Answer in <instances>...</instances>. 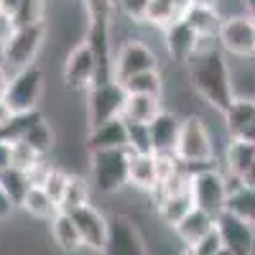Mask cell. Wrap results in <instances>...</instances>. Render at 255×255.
Returning <instances> with one entry per match:
<instances>
[{
    "label": "cell",
    "instance_id": "obj_27",
    "mask_svg": "<svg viewBox=\"0 0 255 255\" xmlns=\"http://www.w3.org/2000/svg\"><path fill=\"white\" fill-rule=\"evenodd\" d=\"M186 8H189V0H151L145 23H151L156 28H166L168 23L179 20Z\"/></svg>",
    "mask_w": 255,
    "mask_h": 255
},
{
    "label": "cell",
    "instance_id": "obj_6",
    "mask_svg": "<svg viewBox=\"0 0 255 255\" xmlns=\"http://www.w3.org/2000/svg\"><path fill=\"white\" fill-rule=\"evenodd\" d=\"M125 87L118 79L108 82H95L87 90V128L102 125L108 120L120 118L123 105H125Z\"/></svg>",
    "mask_w": 255,
    "mask_h": 255
},
{
    "label": "cell",
    "instance_id": "obj_10",
    "mask_svg": "<svg viewBox=\"0 0 255 255\" xmlns=\"http://www.w3.org/2000/svg\"><path fill=\"white\" fill-rule=\"evenodd\" d=\"M102 255H148L145 240L140 235L138 225L128 215H113L108 240H105Z\"/></svg>",
    "mask_w": 255,
    "mask_h": 255
},
{
    "label": "cell",
    "instance_id": "obj_17",
    "mask_svg": "<svg viewBox=\"0 0 255 255\" xmlns=\"http://www.w3.org/2000/svg\"><path fill=\"white\" fill-rule=\"evenodd\" d=\"M215 225H217V220L212 215H207V212L199 209V207H191L171 230H174L176 240L184 248H189V245H197L199 240H204L209 232H215Z\"/></svg>",
    "mask_w": 255,
    "mask_h": 255
},
{
    "label": "cell",
    "instance_id": "obj_16",
    "mask_svg": "<svg viewBox=\"0 0 255 255\" xmlns=\"http://www.w3.org/2000/svg\"><path fill=\"white\" fill-rule=\"evenodd\" d=\"M222 118H225V128L230 138L255 143V100L235 97L230 102V108L222 113Z\"/></svg>",
    "mask_w": 255,
    "mask_h": 255
},
{
    "label": "cell",
    "instance_id": "obj_35",
    "mask_svg": "<svg viewBox=\"0 0 255 255\" xmlns=\"http://www.w3.org/2000/svg\"><path fill=\"white\" fill-rule=\"evenodd\" d=\"M44 156H38L33 148L23 140H18V143H10V166L15 168H23V171H28V168H33Z\"/></svg>",
    "mask_w": 255,
    "mask_h": 255
},
{
    "label": "cell",
    "instance_id": "obj_23",
    "mask_svg": "<svg viewBox=\"0 0 255 255\" xmlns=\"http://www.w3.org/2000/svg\"><path fill=\"white\" fill-rule=\"evenodd\" d=\"M130 151V148H128ZM128 184L140 189V191H151L158 184V168H156V153H133L130 151V163H128Z\"/></svg>",
    "mask_w": 255,
    "mask_h": 255
},
{
    "label": "cell",
    "instance_id": "obj_46",
    "mask_svg": "<svg viewBox=\"0 0 255 255\" xmlns=\"http://www.w3.org/2000/svg\"><path fill=\"white\" fill-rule=\"evenodd\" d=\"M217 255H232V253H230V250H225V248H222V250H220V253H217Z\"/></svg>",
    "mask_w": 255,
    "mask_h": 255
},
{
    "label": "cell",
    "instance_id": "obj_4",
    "mask_svg": "<svg viewBox=\"0 0 255 255\" xmlns=\"http://www.w3.org/2000/svg\"><path fill=\"white\" fill-rule=\"evenodd\" d=\"M128 163L130 151L128 148H110V151L90 153V184L92 191L100 194H118L128 186Z\"/></svg>",
    "mask_w": 255,
    "mask_h": 255
},
{
    "label": "cell",
    "instance_id": "obj_42",
    "mask_svg": "<svg viewBox=\"0 0 255 255\" xmlns=\"http://www.w3.org/2000/svg\"><path fill=\"white\" fill-rule=\"evenodd\" d=\"M10 166V143L0 140V171Z\"/></svg>",
    "mask_w": 255,
    "mask_h": 255
},
{
    "label": "cell",
    "instance_id": "obj_18",
    "mask_svg": "<svg viewBox=\"0 0 255 255\" xmlns=\"http://www.w3.org/2000/svg\"><path fill=\"white\" fill-rule=\"evenodd\" d=\"M84 143H87L90 153L110 151V148H128V123L123 118H115L102 125H95V128H90Z\"/></svg>",
    "mask_w": 255,
    "mask_h": 255
},
{
    "label": "cell",
    "instance_id": "obj_21",
    "mask_svg": "<svg viewBox=\"0 0 255 255\" xmlns=\"http://www.w3.org/2000/svg\"><path fill=\"white\" fill-rule=\"evenodd\" d=\"M181 18L199 33L202 41H217V33H220L225 15L217 5H189Z\"/></svg>",
    "mask_w": 255,
    "mask_h": 255
},
{
    "label": "cell",
    "instance_id": "obj_39",
    "mask_svg": "<svg viewBox=\"0 0 255 255\" xmlns=\"http://www.w3.org/2000/svg\"><path fill=\"white\" fill-rule=\"evenodd\" d=\"M13 209H15V202L5 194V189L0 186V220H8L13 215Z\"/></svg>",
    "mask_w": 255,
    "mask_h": 255
},
{
    "label": "cell",
    "instance_id": "obj_36",
    "mask_svg": "<svg viewBox=\"0 0 255 255\" xmlns=\"http://www.w3.org/2000/svg\"><path fill=\"white\" fill-rule=\"evenodd\" d=\"M67 179H69V174L64 171V168H59V166H51V171L46 174V179H44V186L46 189V194L59 204L61 202V197H64V189H67Z\"/></svg>",
    "mask_w": 255,
    "mask_h": 255
},
{
    "label": "cell",
    "instance_id": "obj_43",
    "mask_svg": "<svg viewBox=\"0 0 255 255\" xmlns=\"http://www.w3.org/2000/svg\"><path fill=\"white\" fill-rule=\"evenodd\" d=\"M240 3H243V13L250 20H255V0H240Z\"/></svg>",
    "mask_w": 255,
    "mask_h": 255
},
{
    "label": "cell",
    "instance_id": "obj_8",
    "mask_svg": "<svg viewBox=\"0 0 255 255\" xmlns=\"http://www.w3.org/2000/svg\"><path fill=\"white\" fill-rule=\"evenodd\" d=\"M41 95H44V72H41L36 64L33 67L20 69V72H13L10 87L5 92V100L10 102V108L15 113L38 110Z\"/></svg>",
    "mask_w": 255,
    "mask_h": 255
},
{
    "label": "cell",
    "instance_id": "obj_9",
    "mask_svg": "<svg viewBox=\"0 0 255 255\" xmlns=\"http://www.w3.org/2000/svg\"><path fill=\"white\" fill-rule=\"evenodd\" d=\"M158 69V56L156 51L140 38H128L120 44V49L115 51V67H113V77L118 82H125L128 77L140 74V72H151Z\"/></svg>",
    "mask_w": 255,
    "mask_h": 255
},
{
    "label": "cell",
    "instance_id": "obj_32",
    "mask_svg": "<svg viewBox=\"0 0 255 255\" xmlns=\"http://www.w3.org/2000/svg\"><path fill=\"white\" fill-rule=\"evenodd\" d=\"M54 140H56V135H54V130H51V125L46 123V118H41L31 130H28V135L23 138V143H28L33 151L38 153V156H49L51 153V148H54Z\"/></svg>",
    "mask_w": 255,
    "mask_h": 255
},
{
    "label": "cell",
    "instance_id": "obj_31",
    "mask_svg": "<svg viewBox=\"0 0 255 255\" xmlns=\"http://www.w3.org/2000/svg\"><path fill=\"white\" fill-rule=\"evenodd\" d=\"M0 186L5 189V194L15 202V207L20 204V199L26 197V191L33 186L31 184V179H28V174L23 171V168H15V166H8V168H3L0 171Z\"/></svg>",
    "mask_w": 255,
    "mask_h": 255
},
{
    "label": "cell",
    "instance_id": "obj_44",
    "mask_svg": "<svg viewBox=\"0 0 255 255\" xmlns=\"http://www.w3.org/2000/svg\"><path fill=\"white\" fill-rule=\"evenodd\" d=\"M189 5H217V0H189Z\"/></svg>",
    "mask_w": 255,
    "mask_h": 255
},
{
    "label": "cell",
    "instance_id": "obj_13",
    "mask_svg": "<svg viewBox=\"0 0 255 255\" xmlns=\"http://www.w3.org/2000/svg\"><path fill=\"white\" fill-rule=\"evenodd\" d=\"M69 215H72L79 235H82V245L87 250L102 253L105 240H108V230H110V217H105L92 202L74 209V212H69Z\"/></svg>",
    "mask_w": 255,
    "mask_h": 255
},
{
    "label": "cell",
    "instance_id": "obj_20",
    "mask_svg": "<svg viewBox=\"0 0 255 255\" xmlns=\"http://www.w3.org/2000/svg\"><path fill=\"white\" fill-rule=\"evenodd\" d=\"M179 128H181V118L176 113H171V110H163L151 125H148L153 153H174L176 151Z\"/></svg>",
    "mask_w": 255,
    "mask_h": 255
},
{
    "label": "cell",
    "instance_id": "obj_40",
    "mask_svg": "<svg viewBox=\"0 0 255 255\" xmlns=\"http://www.w3.org/2000/svg\"><path fill=\"white\" fill-rule=\"evenodd\" d=\"M10 77H13V72L5 67V64H0V97H5V92L10 87Z\"/></svg>",
    "mask_w": 255,
    "mask_h": 255
},
{
    "label": "cell",
    "instance_id": "obj_41",
    "mask_svg": "<svg viewBox=\"0 0 255 255\" xmlns=\"http://www.w3.org/2000/svg\"><path fill=\"white\" fill-rule=\"evenodd\" d=\"M13 115H15V110L10 108V102H8L5 97H0V128H3V125H5V123H8Z\"/></svg>",
    "mask_w": 255,
    "mask_h": 255
},
{
    "label": "cell",
    "instance_id": "obj_5",
    "mask_svg": "<svg viewBox=\"0 0 255 255\" xmlns=\"http://www.w3.org/2000/svg\"><path fill=\"white\" fill-rule=\"evenodd\" d=\"M189 189H191L194 207L204 209L207 215H212L215 220L227 209L230 184H227L225 171H220L217 166H207V168L194 171L191 174V181H189Z\"/></svg>",
    "mask_w": 255,
    "mask_h": 255
},
{
    "label": "cell",
    "instance_id": "obj_47",
    "mask_svg": "<svg viewBox=\"0 0 255 255\" xmlns=\"http://www.w3.org/2000/svg\"><path fill=\"white\" fill-rule=\"evenodd\" d=\"M250 255H255V245H253V250H250Z\"/></svg>",
    "mask_w": 255,
    "mask_h": 255
},
{
    "label": "cell",
    "instance_id": "obj_14",
    "mask_svg": "<svg viewBox=\"0 0 255 255\" xmlns=\"http://www.w3.org/2000/svg\"><path fill=\"white\" fill-rule=\"evenodd\" d=\"M161 31H163V44H166L168 56H171L174 61H179V64H186L191 56H194L207 44V41H202L199 33L191 28L184 18L174 20V23H168Z\"/></svg>",
    "mask_w": 255,
    "mask_h": 255
},
{
    "label": "cell",
    "instance_id": "obj_22",
    "mask_svg": "<svg viewBox=\"0 0 255 255\" xmlns=\"http://www.w3.org/2000/svg\"><path fill=\"white\" fill-rule=\"evenodd\" d=\"M161 113H163L161 97H156V95H125V105H123L120 118L125 123L151 125Z\"/></svg>",
    "mask_w": 255,
    "mask_h": 255
},
{
    "label": "cell",
    "instance_id": "obj_38",
    "mask_svg": "<svg viewBox=\"0 0 255 255\" xmlns=\"http://www.w3.org/2000/svg\"><path fill=\"white\" fill-rule=\"evenodd\" d=\"M220 250H222V240H220L217 227H215V232H209V235L204 240H199L197 245L184 248V255H217Z\"/></svg>",
    "mask_w": 255,
    "mask_h": 255
},
{
    "label": "cell",
    "instance_id": "obj_29",
    "mask_svg": "<svg viewBox=\"0 0 255 255\" xmlns=\"http://www.w3.org/2000/svg\"><path fill=\"white\" fill-rule=\"evenodd\" d=\"M128 95H156L161 97L163 95V77H161V69H151V72H140V74H133L128 77L125 82H120Z\"/></svg>",
    "mask_w": 255,
    "mask_h": 255
},
{
    "label": "cell",
    "instance_id": "obj_24",
    "mask_svg": "<svg viewBox=\"0 0 255 255\" xmlns=\"http://www.w3.org/2000/svg\"><path fill=\"white\" fill-rule=\"evenodd\" d=\"M49 227H51V240H54V245H56L61 253L72 255V253L84 250L82 235H79V230H77V225H74V220H72L69 212H61V209H59L56 215H54V220L49 222Z\"/></svg>",
    "mask_w": 255,
    "mask_h": 255
},
{
    "label": "cell",
    "instance_id": "obj_33",
    "mask_svg": "<svg viewBox=\"0 0 255 255\" xmlns=\"http://www.w3.org/2000/svg\"><path fill=\"white\" fill-rule=\"evenodd\" d=\"M87 23H115L118 0H82Z\"/></svg>",
    "mask_w": 255,
    "mask_h": 255
},
{
    "label": "cell",
    "instance_id": "obj_12",
    "mask_svg": "<svg viewBox=\"0 0 255 255\" xmlns=\"http://www.w3.org/2000/svg\"><path fill=\"white\" fill-rule=\"evenodd\" d=\"M215 227H217V235H220L225 250H230L232 255H250V250L255 245V227L250 222H245L243 217L225 209L217 217Z\"/></svg>",
    "mask_w": 255,
    "mask_h": 255
},
{
    "label": "cell",
    "instance_id": "obj_25",
    "mask_svg": "<svg viewBox=\"0 0 255 255\" xmlns=\"http://www.w3.org/2000/svg\"><path fill=\"white\" fill-rule=\"evenodd\" d=\"M18 207L23 209L28 217L41 220V222H51L54 215L59 212V204L46 194V189H44V186H31V189L26 191V197L20 199Z\"/></svg>",
    "mask_w": 255,
    "mask_h": 255
},
{
    "label": "cell",
    "instance_id": "obj_34",
    "mask_svg": "<svg viewBox=\"0 0 255 255\" xmlns=\"http://www.w3.org/2000/svg\"><path fill=\"white\" fill-rule=\"evenodd\" d=\"M128 148H130L133 153H153L151 130H148V125L128 123Z\"/></svg>",
    "mask_w": 255,
    "mask_h": 255
},
{
    "label": "cell",
    "instance_id": "obj_45",
    "mask_svg": "<svg viewBox=\"0 0 255 255\" xmlns=\"http://www.w3.org/2000/svg\"><path fill=\"white\" fill-rule=\"evenodd\" d=\"M0 64H3V38H0Z\"/></svg>",
    "mask_w": 255,
    "mask_h": 255
},
{
    "label": "cell",
    "instance_id": "obj_30",
    "mask_svg": "<svg viewBox=\"0 0 255 255\" xmlns=\"http://www.w3.org/2000/svg\"><path fill=\"white\" fill-rule=\"evenodd\" d=\"M227 209L232 215L243 217L245 222H250L255 227V186H238L230 191V202H227Z\"/></svg>",
    "mask_w": 255,
    "mask_h": 255
},
{
    "label": "cell",
    "instance_id": "obj_3",
    "mask_svg": "<svg viewBox=\"0 0 255 255\" xmlns=\"http://www.w3.org/2000/svg\"><path fill=\"white\" fill-rule=\"evenodd\" d=\"M44 41H46V20L10 26L8 33L3 36V64L10 72L33 67Z\"/></svg>",
    "mask_w": 255,
    "mask_h": 255
},
{
    "label": "cell",
    "instance_id": "obj_15",
    "mask_svg": "<svg viewBox=\"0 0 255 255\" xmlns=\"http://www.w3.org/2000/svg\"><path fill=\"white\" fill-rule=\"evenodd\" d=\"M225 174L245 186H255V143L230 138L225 151Z\"/></svg>",
    "mask_w": 255,
    "mask_h": 255
},
{
    "label": "cell",
    "instance_id": "obj_28",
    "mask_svg": "<svg viewBox=\"0 0 255 255\" xmlns=\"http://www.w3.org/2000/svg\"><path fill=\"white\" fill-rule=\"evenodd\" d=\"M44 118V113L41 110H31V113H15L3 128H0V140H5V143H18V140H23L28 135L31 128Z\"/></svg>",
    "mask_w": 255,
    "mask_h": 255
},
{
    "label": "cell",
    "instance_id": "obj_19",
    "mask_svg": "<svg viewBox=\"0 0 255 255\" xmlns=\"http://www.w3.org/2000/svg\"><path fill=\"white\" fill-rule=\"evenodd\" d=\"M153 204H156V215L163 225L174 227L186 212L194 207V199H191V189H174V191H163V194H156L153 197Z\"/></svg>",
    "mask_w": 255,
    "mask_h": 255
},
{
    "label": "cell",
    "instance_id": "obj_26",
    "mask_svg": "<svg viewBox=\"0 0 255 255\" xmlns=\"http://www.w3.org/2000/svg\"><path fill=\"white\" fill-rule=\"evenodd\" d=\"M90 202H92V184H90V179L82 176V174H69L64 197L59 202V209L61 212H74V209L90 204Z\"/></svg>",
    "mask_w": 255,
    "mask_h": 255
},
{
    "label": "cell",
    "instance_id": "obj_2",
    "mask_svg": "<svg viewBox=\"0 0 255 255\" xmlns=\"http://www.w3.org/2000/svg\"><path fill=\"white\" fill-rule=\"evenodd\" d=\"M176 158L189 168L191 174L199 168L215 166V138H212L209 128L204 123L202 115H186L181 118V128H179V138H176Z\"/></svg>",
    "mask_w": 255,
    "mask_h": 255
},
{
    "label": "cell",
    "instance_id": "obj_37",
    "mask_svg": "<svg viewBox=\"0 0 255 255\" xmlns=\"http://www.w3.org/2000/svg\"><path fill=\"white\" fill-rule=\"evenodd\" d=\"M148 5H151V0H118V10L130 23H145Z\"/></svg>",
    "mask_w": 255,
    "mask_h": 255
},
{
    "label": "cell",
    "instance_id": "obj_11",
    "mask_svg": "<svg viewBox=\"0 0 255 255\" xmlns=\"http://www.w3.org/2000/svg\"><path fill=\"white\" fill-rule=\"evenodd\" d=\"M61 77H64V84L74 92H79V90L87 92L97 82V59H95L92 49L84 44V41H79V44L67 54Z\"/></svg>",
    "mask_w": 255,
    "mask_h": 255
},
{
    "label": "cell",
    "instance_id": "obj_1",
    "mask_svg": "<svg viewBox=\"0 0 255 255\" xmlns=\"http://www.w3.org/2000/svg\"><path fill=\"white\" fill-rule=\"evenodd\" d=\"M230 56L215 44H207L186 61L189 67V84L197 92V97L207 108L217 110L220 115L230 108V102L235 100V84H232V67Z\"/></svg>",
    "mask_w": 255,
    "mask_h": 255
},
{
    "label": "cell",
    "instance_id": "obj_7",
    "mask_svg": "<svg viewBox=\"0 0 255 255\" xmlns=\"http://www.w3.org/2000/svg\"><path fill=\"white\" fill-rule=\"evenodd\" d=\"M217 46L232 59L255 56V20H250L245 13L225 15L217 33Z\"/></svg>",
    "mask_w": 255,
    "mask_h": 255
}]
</instances>
